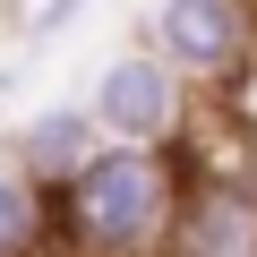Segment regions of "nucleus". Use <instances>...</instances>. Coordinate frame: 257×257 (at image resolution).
<instances>
[{
    "label": "nucleus",
    "instance_id": "nucleus-1",
    "mask_svg": "<svg viewBox=\"0 0 257 257\" xmlns=\"http://www.w3.org/2000/svg\"><path fill=\"white\" fill-rule=\"evenodd\" d=\"M180 180L163 146H103L77 180H69V240L94 257H172V223H180Z\"/></svg>",
    "mask_w": 257,
    "mask_h": 257
},
{
    "label": "nucleus",
    "instance_id": "nucleus-2",
    "mask_svg": "<svg viewBox=\"0 0 257 257\" xmlns=\"http://www.w3.org/2000/svg\"><path fill=\"white\" fill-rule=\"evenodd\" d=\"M86 111L103 120V138H120V146H163L172 128L189 120V77L163 52H120V60L94 69Z\"/></svg>",
    "mask_w": 257,
    "mask_h": 257
},
{
    "label": "nucleus",
    "instance_id": "nucleus-3",
    "mask_svg": "<svg viewBox=\"0 0 257 257\" xmlns=\"http://www.w3.org/2000/svg\"><path fill=\"white\" fill-rule=\"evenodd\" d=\"M146 52H163L180 77H240L248 60V9L240 0H163Z\"/></svg>",
    "mask_w": 257,
    "mask_h": 257
},
{
    "label": "nucleus",
    "instance_id": "nucleus-4",
    "mask_svg": "<svg viewBox=\"0 0 257 257\" xmlns=\"http://www.w3.org/2000/svg\"><path fill=\"white\" fill-rule=\"evenodd\" d=\"M172 257H257V189L197 180L172 223Z\"/></svg>",
    "mask_w": 257,
    "mask_h": 257
},
{
    "label": "nucleus",
    "instance_id": "nucleus-5",
    "mask_svg": "<svg viewBox=\"0 0 257 257\" xmlns=\"http://www.w3.org/2000/svg\"><path fill=\"white\" fill-rule=\"evenodd\" d=\"M94 155H103V120H94L86 103H52V111H35V120L18 128V172H26L35 189H69Z\"/></svg>",
    "mask_w": 257,
    "mask_h": 257
},
{
    "label": "nucleus",
    "instance_id": "nucleus-6",
    "mask_svg": "<svg viewBox=\"0 0 257 257\" xmlns=\"http://www.w3.org/2000/svg\"><path fill=\"white\" fill-rule=\"evenodd\" d=\"M43 231H52L43 189H35L26 172H0V257H35V248H43Z\"/></svg>",
    "mask_w": 257,
    "mask_h": 257
},
{
    "label": "nucleus",
    "instance_id": "nucleus-7",
    "mask_svg": "<svg viewBox=\"0 0 257 257\" xmlns=\"http://www.w3.org/2000/svg\"><path fill=\"white\" fill-rule=\"evenodd\" d=\"M77 9H86V0H43V9H35V35H60Z\"/></svg>",
    "mask_w": 257,
    "mask_h": 257
},
{
    "label": "nucleus",
    "instance_id": "nucleus-8",
    "mask_svg": "<svg viewBox=\"0 0 257 257\" xmlns=\"http://www.w3.org/2000/svg\"><path fill=\"white\" fill-rule=\"evenodd\" d=\"M0 94H9V69H0Z\"/></svg>",
    "mask_w": 257,
    "mask_h": 257
},
{
    "label": "nucleus",
    "instance_id": "nucleus-9",
    "mask_svg": "<svg viewBox=\"0 0 257 257\" xmlns=\"http://www.w3.org/2000/svg\"><path fill=\"white\" fill-rule=\"evenodd\" d=\"M248 9H257V0H248Z\"/></svg>",
    "mask_w": 257,
    "mask_h": 257
}]
</instances>
